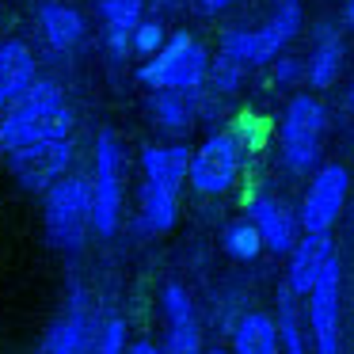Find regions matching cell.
I'll use <instances>...</instances> for the list:
<instances>
[{
  "instance_id": "1",
  "label": "cell",
  "mask_w": 354,
  "mask_h": 354,
  "mask_svg": "<svg viewBox=\"0 0 354 354\" xmlns=\"http://www.w3.org/2000/svg\"><path fill=\"white\" fill-rule=\"evenodd\" d=\"M77 115H73L65 92L54 80H35L4 115H0V153H19L31 145H50V141H69Z\"/></svg>"
},
{
  "instance_id": "2",
  "label": "cell",
  "mask_w": 354,
  "mask_h": 354,
  "mask_svg": "<svg viewBox=\"0 0 354 354\" xmlns=\"http://www.w3.org/2000/svg\"><path fill=\"white\" fill-rule=\"evenodd\" d=\"M138 84L145 92H179V95H198L209 77V50L194 39L191 31L168 35L160 54L138 65Z\"/></svg>"
},
{
  "instance_id": "3",
  "label": "cell",
  "mask_w": 354,
  "mask_h": 354,
  "mask_svg": "<svg viewBox=\"0 0 354 354\" xmlns=\"http://www.w3.org/2000/svg\"><path fill=\"white\" fill-rule=\"evenodd\" d=\"M46 240L62 255H80L92 236V183L84 176H65L42 194Z\"/></svg>"
},
{
  "instance_id": "4",
  "label": "cell",
  "mask_w": 354,
  "mask_h": 354,
  "mask_svg": "<svg viewBox=\"0 0 354 354\" xmlns=\"http://www.w3.org/2000/svg\"><path fill=\"white\" fill-rule=\"evenodd\" d=\"M301 19H305V8L301 0H274V12L263 27H252V31H225L221 35V50L217 54L240 62L244 69H259V65H270L282 57V50L297 39Z\"/></svg>"
},
{
  "instance_id": "5",
  "label": "cell",
  "mask_w": 354,
  "mask_h": 354,
  "mask_svg": "<svg viewBox=\"0 0 354 354\" xmlns=\"http://www.w3.org/2000/svg\"><path fill=\"white\" fill-rule=\"evenodd\" d=\"M324 133H328V111H324V103L308 92L293 95L282 111V122H278L282 164L293 176H313L320 168Z\"/></svg>"
},
{
  "instance_id": "6",
  "label": "cell",
  "mask_w": 354,
  "mask_h": 354,
  "mask_svg": "<svg viewBox=\"0 0 354 354\" xmlns=\"http://www.w3.org/2000/svg\"><path fill=\"white\" fill-rule=\"evenodd\" d=\"M122 145L115 130L95 133L92 149V236L111 240L122 229V202H126V183H122Z\"/></svg>"
},
{
  "instance_id": "7",
  "label": "cell",
  "mask_w": 354,
  "mask_h": 354,
  "mask_svg": "<svg viewBox=\"0 0 354 354\" xmlns=\"http://www.w3.org/2000/svg\"><path fill=\"white\" fill-rule=\"evenodd\" d=\"M240 171H244V145H240V133L232 130H217L202 141L198 149H191V168H187V183L194 194H229L236 187Z\"/></svg>"
},
{
  "instance_id": "8",
  "label": "cell",
  "mask_w": 354,
  "mask_h": 354,
  "mask_svg": "<svg viewBox=\"0 0 354 354\" xmlns=\"http://www.w3.org/2000/svg\"><path fill=\"white\" fill-rule=\"evenodd\" d=\"M346 194H351V171L343 164H320L305 187V198L297 209V225L313 236H328L343 217Z\"/></svg>"
},
{
  "instance_id": "9",
  "label": "cell",
  "mask_w": 354,
  "mask_h": 354,
  "mask_svg": "<svg viewBox=\"0 0 354 354\" xmlns=\"http://www.w3.org/2000/svg\"><path fill=\"white\" fill-rule=\"evenodd\" d=\"M339 305H343V274H339V263H331L328 274L305 297V331H308L313 354H343Z\"/></svg>"
},
{
  "instance_id": "10",
  "label": "cell",
  "mask_w": 354,
  "mask_h": 354,
  "mask_svg": "<svg viewBox=\"0 0 354 354\" xmlns=\"http://www.w3.org/2000/svg\"><path fill=\"white\" fill-rule=\"evenodd\" d=\"M8 171L16 176V183L24 191L35 194H46L57 179H65L73 164V141H50V145H31V149H19V153L4 156Z\"/></svg>"
},
{
  "instance_id": "11",
  "label": "cell",
  "mask_w": 354,
  "mask_h": 354,
  "mask_svg": "<svg viewBox=\"0 0 354 354\" xmlns=\"http://www.w3.org/2000/svg\"><path fill=\"white\" fill-rule=\"evenodd\" d=\"M95 335H100V324H95V316H92L84 286H73L69 305H65V313L54 320L46 343H42V354H92Z\"/></svg>"
},
{
  "instance_id": "12",
  "label": "cell",
  "mask_w": 354,
  "mask_h": 354,
  "mask_svg": "<svg viewBox=\"0 0 354 354\" xmlns=\"http://www.w3.org/2000/svg\"><path fill=\"white\" fill-rule=\"evenodd\" d=\"M160 313H164V354H206L202 351V328L194 313V297L187 286L168 282L160 290Z\"/></svg>"
},
{
  "instance_id": "13",
  "label": "cell",
  "mask_w": 354,
  "mask_h": 354,
  "mask_svg": "<svg viewBox=\"0 0 354 354\" xmlns=\"http://www.w3.org/2000/svg\"><path fill=\"white\" fill-rule=\"evenodd\" d=\"M331 263H339L335 259V244H331V232L328 236H313V232L297 236L293 252L286 255V286H290V293L293 297H308L313 286L328 274Z\"/></svg>"
},
{
  "instance_id": "14",
  "label": "cell",
  "mask_w": 354,
  "mask_h": 354,
  "mask_svg": "<svg viewBox=\"0 0 354 354\" xmlns=\"http://www.w3.org/2000/svg\"><path fill=\"white\" fill-rule=\"evenodd\" d=\"M248 221L259 229L267 252H274V255L293 252L301 225H297V217H293L290 206H282V202L270 198V194H252V198H248Z\"/></svg>"
},
{
  "instance_id": "15",
  "label": "cell",
  "mask_w": 354,
  "mask_h": 354,
  "mask_svg": "<svg viewBox=\"0 0 354 354\" xmlns=\"http://www.w3.org/2000/svg\"><path fill=\"white\" fill-rule=\"evenodd\" d=\"M39 80V62L35 50L24 39H4L0 42V115Z\"/></svg>"
},
{
  "instance_id": "16",
  "label": "cell",
  "mask_w": 354,
  "mask_h": 354,
  "mask_svg": "<svg viewBox=\"0 0 354 354\" xmlns=\"http://www.w3.org/2000/svg\"><path fill=\"white\" fill-rule=\"evenodd\" d=\"M187 168H191V149L168 141V145H145L141 149V183L160 187L168 194H179L187 183Z\"/></svg>"
},
{
  "instance_id": "17",
  "label": "cell",
  "mask_w": 354,
  "mask_h": 354,
  "mask_svg": "<svg viewBox=\"0 0 354 354\" xmlns=\"http://www.w3.org/2000/svg\"><path fill=\"white\" fill-rule=\"evenodd\" d=\"M39 27H42V39L50 42L54 50H73L84 42L88 24H84V12L65 4V0H42L39 4Z\"/></svg>"
},
{
  "instance_id": "18",
  "label": "cell",
  "mask_w": 354,
  "mask_h": 354,
  "mask_svg": "<svg viewBox=\"0 0 354 354\" xmlns=\"http://www.w3.org/2000/svg\"><path fill=\"white\" fill-rule=\"evenodd\" d=\"M145 111H149V122H153L156 130L171 133V138L191 133L194 118H198L194 95H179V92H149Z\"/></svg>"
},
{
  "instance_id": "19",
  "label": "cell",
  "mask_w": 354,
  "mask_h": 354,
  "mask_svg": "<svg viewBox=\"0 0 354 354\" xmlns=\"http://www.w3.org/2000/svg\"><path fill=\"white\" fill-rule=\"evenodd\" d=\"M232 354H282L274 316L263 308H248L232 328Z\"/></svg>"
},
{
  "instance_id": "20",
  "label": "cell",
  "mask_w": 354,
  "mask_h": 354,
  "mask_svg": "<svg viewBox=\"0 0 354 354\" xmlns=\"http://www.w3.org/2000/svg\"><path fill=\"white\" fill-rule=\"evenodd\" d=\"M179 221V194H168L160 187L141 183L138 191V229L145 236H164Z\"/></svg>"
},
{
  "instance_id": "21",
  "label": "cell",
  "mask_w": 354,
  "mask_h": 354,
  "mask_svg": "<svg viewBox=\"0 0 354 354\" xmlns=\"http://www.w3.org/2000/svg\"><path fill=\"white\" fill-rule=\"evenodd\" d=\"M339 69H343V39L335 31H320L313 54L305 62V80L313 92H328L339 80Z\"/></svg>"
},
{
  "instance_id": "22",
  "label": "cell",
  "mask_w": 354,
  "mask_h": 354,
  "mask_svg": "<svg viewBox=\"0 0 354 354\" xmlns=\"http://www.w3.org/2000/svg\"><path fill=\"white\" fill-rule=\"evenodd\" d=\"M274 324H278V343H282V354H308V335L305 324H301L297 313V297L290 293V286H278L274 297Z\"/></svg>"
},
{
  "instance_id": "23",
  "label": "cell",
  "mask_w": 354,
  "mask_h": 354,
  "mask_svg": "<svg viewBox=\"0 0 354 354\" xmlns=\"http://www.w3.org/2000/svg\"><path fill=\"white\" fill-rule=\"evenodd\" d=\"M221 248H225L229 259L252 263V259H259V252H263V236H259V229H255L248 217H236V221L221 232Z\"/></svg>"
},
{
  "instance_id": "24",
  "label": "cell",
  "mask_w": 354,
  "mask_h": 354,
  "mask_svg": "<svg viewBox=\"0 0 354 354\" xmlns=\"http://www.w3.org/2000/svg\"><path fill=\"white\" fill-rule=\"evenodd\" d=\"M100 19L103 31L115 27V31H133V27L145 19V0H100Z\"/></svg>"
},
{
  "instance_id": "25",
  "label": "cell",
  "mask_w": 354,
  "mask_h": 354,
  "mask_svg": "<svg viewBox=\"0 0 354 354\" xmlns=\"http://www.w3.org/2000/svg\"><path fill=\"white\" fill-rule=\"evenodd\" d=\"M244 77H248V69H244L240 62H232V57H225V54L209 57V77H206V84L214 88L217 95H232V92H240Z\"/></svg>"
},
{
  "instance_id": "26",
  "label": "cell",
  "mask_w": 354,
  "mask_h": 354,
  "mask_svg": "<svg viewBox=\"0 0 354 354\" xmlns=\"http://www.w3.org/2000/svg\"><path fill=\"white\" fill-rule=\"evenodd\" d=\"M164 42H168V31H164L160 19H141L138 27H133V39H130V54H141L149 62L153 54H160Z\"/></svg>"
},
{
  "instance_id": "27",
  "label": "cell",
  "mask_w": 354,
  "mask_h": 354,
  "mask_svg": "<svg viewBox=\"0 0 354 354\" xmlns=\"http://www.w3.org/2000/svg\"><path fill=\"white\" fill-rule=\"evenodd\" d=\"M130 335H126V320L122 316H107L100 324V335H95V351L92 354H126Z\"/></svg>"
},
{
  "instance_id": "28",
  "label": "cell",
  "mask_w": 354,
  "mask_h": 354,
  "mask_svg": "<svg viewBox=\"0 0 354 354\" xmlns=\"http://www.w3.org/2000/svg\"><path fill=\"white\" fill-rule=\"evenodd\" d=\"M270 65H274V84H297V80L305 77V62H297V57H290V54H282Z\"/></svg>"
},
{
  "instance_id": "29",
  "label": "cell",
  "mask_w": 354,
  "mask_h": 354,
  "mask_svg": "<svg viewBox=\"0 0 354 354\" xmlns=\"http://www.w3.org/2000/svg\"><path fill=\"white\" fill-rule=\"evenodd\" d=\"M194 4H198V12H206V16H221V12L236 8L244 0H194Z\"/></svg>"
},
{
  "instance_id": "30",
  "label": "cell",
  "mask_w": 354,
  "mask_h": 354,
  "mask_svg": "<svg viewBox=\"0 0 354 354\" xmlns=\"http://www.w3.org/2000/svg\"><path fill=\"white\" fill-rule=\"evenodd\" d=\"M126 354H164V351L153 343V339H133V343L126 346Z\"/></svg>"
},
{
  "instance_id": "31",
  "label": "cell",
  "mask_w": 354,
  "mask_h": 354,
  "mask_svg": "<svg viewBox=\"0 0 354 354\" xmlns=\"http://www.w3.org/2000/svg\"><path fill=\"white\" fill-rule=\"evenodd\" d=\"M343 19H346V27L354 31V0H346V8H343Z\"/></svg>"
},
{
  "instance_id": "32",
  "label": "cell",
  "mask_w": 354,
  "mask_h": 354,
  "mask_svg": "<svg viewBox=\"0 0 354 354\" xmlns=\"http://www.w3.org/2000/svg\"><path fill=\"white\" fill-rule=\"evenodd\" d=\"M206 354H232V351H225V346H209Z\"/></svg>"
},
{
  "instance_id": "33",
  "label": "cell",
  "mask_w": 354,
  "mask_h": 354,
  "mask_svg": "<svg viewBox=\"0 0 354 354\" xmlns=\"http://www.w3.org/2000/svg\"><path fill=\"white\" fill-rule=\"evenodd\" d=\"M346 103H351V111H354V84H351V95H346Z\"/></svg>"
}]
</instances>
